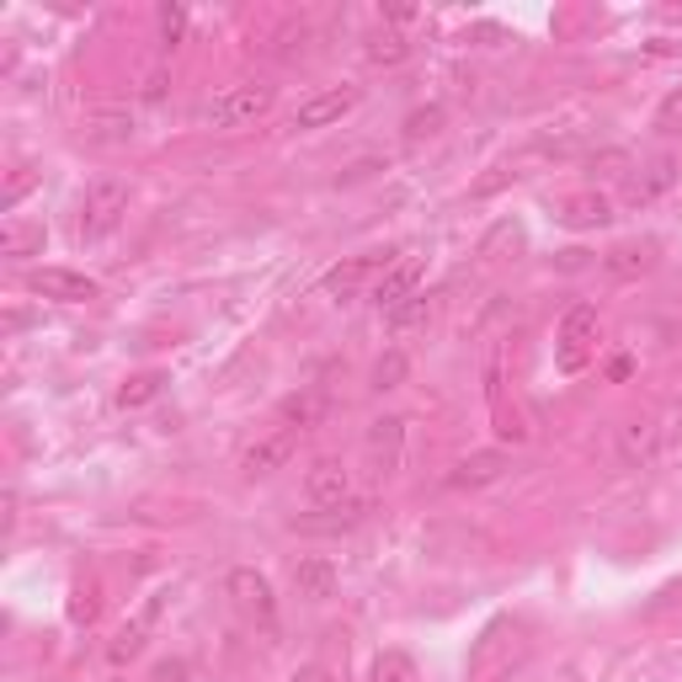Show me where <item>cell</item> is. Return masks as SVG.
<instances>
[{
	"mask_svg": "<svg viewBox=\"0 0 682 682\" xmlns=\"http://www.w3.org/2000/svg\"><path fill=\"white\" fill-rule=\"evenodd\" d=\"M528 661V634L517 618H496L469 651V682H512L517 666Z\"/></svg>",
	"mask_w": 682,
	"mask_h": 682,
	"instance_id": "1",
	"label": "cell"
},
{
	"mask_svg": "<svg viewBox=\"0 0 682 682\" xmlns=\"http://www.w3.org/2000/svg\"><path fill=\"white\" fill-rule=\"evenodd\" d=\"M272 101H277L272 86L245 80V86H230V91H220V97L208 101V107H203V123H208L214 134H235V128H251L256 118H267Z\"/></svg>",
	"mask_w": 682,
	"mask_h": 682,
	"instance_id": "2",
	"label": "cell"
},
{
	"mask_svg": "<svg viewBox=\"0 0 682 682\" xmlns=\"http://www.w3.org/2000/svg\"><path fill=\"white\" fill-rule=\"evenodd\" d=\"M128 182L123 176H97L86 197H80V241H101V235H113L128 214Z\"/></svg>",
	"mask_w": 682,
	"mask_h": 682,
	"instance_id": "3",
	"label": "cell"
},
{
	"mask_svg": "<svg viewBox=\"0 0 682 682\" xmlns=\"http://www.w3.org/2000/svg\"><path fill=\"white\" fill-rule=\"evenodd\" d=\"M224 592H230V603H235L245 618H256L267 634L277 630V597H272V582L256 565H235V571L224 576Z\"/></svg>",
	"mask_w": 682,
	"mask_h": 682,
	"instance_id": "4",
	"label": "cell"
},
{
	"mask_svg": "<svg viewBox=\"0 0 682 682\" xmlns=\"http://www.w3.org/2000/svg\"><path fill=\"white\" fill-rule=\"evenodd\" d=\"M358 101H363V86H331V91H315L310 101H299L293 128H299V134H320V128H331V123L347 118Z\"/></svg>",
	"mask_w": 682,
	"mask_h": 682,
	"instance_id": "5",
	"label": "cell"
},
{
	"mask_svg": "<svg viewBox=\"0 0 682 682\" xmlns=\"http://www.w3.org/2000/svg\"><path fill=\"white\" fill-rule=\"evenodd\" d=\"M390 267H394L390 251H358V256H347L341 267L325 272V293H331V299H358L379 272H390Z\"/></svg>",
	"mask_w": 682,
	"mask_h": 682,
	"instance_id": "6",
	"label": "cell"
},
{
	"mask_svg": "<svg viewBox=\"0 0 682 682\" xmlns=\"http://www.w3.org/2000/svg\"><path fill=\"white\" fill-rule=\"evenodd\" d=\"M27 289L38 293V299H53V304H91L97 299V277H86V272L75 267H38L27 272Z\"/></svg>",
	"mask_w": 682,
	"mask_h": 682,
	"instance_id": "7",
	"label": "cell"
},
{
	"mask_svg": "<svg viewBox=\"0 0 682 682\" xmlns=\"http://www.w3.org/2000/svg\"><path fill=\"white\" fill-rule=\"evenodd\" d=\"M678 176L682 170H678L672 155H651V160L634 166V176L624 182V203H630V208H651L656 197H666L672 187H678Z\"/></svg>",
	"mask_w": 682,
	"mask_h": 682,
	"instance_id": "8",
	"label": "cell"
},
{
	"mask_svg": "<svg viewBox=\"0 0 682 682\" xmlns=\"http://www.w3.org/2000/svg\"><path fill=\"white\" fill-rule=\"evenodd\" d=\"M304 496H310L320 512H341L352 501V469L341 459H315L310 475H304Z\"/></svg>",
	"mask_w": 682,
	"mask_h": 682,
	"instance_id": "9",
	"label": "cell"
},
{
	"mask_svg": "<svg viewBox=\"0 0 682 682\" xmlns=\"http://www.w3.org/2000/svg\"><path fill=\"white\" fill-rule=\"evenodd\" d=\"M592 341H597V310H592V304L565 310V320H561V368L565 373H576V368L586 363Z\"/></svg>",
	"mask_w": 682,
	"mask_h": 682,
	"instance_id": "10",
	"label": "cell"
},
{
	"mask_svg": "<svg viewBox=\"0 0 682 682\" xmlns=\"http://www.w3.org/2000/svg\"><path fill=\"white\" fill-rule=\"evenodd\" d=\"M299 454V427H277V432H267V438H256L251 448H245L241 469L256 480V475H272V469H283V464Z\"/></svg>",
	"mask_w": 682,
	"mask_h": 682,
	"instance_id": "11",
	"label": "cell"
},
{
	"mask_svg": "<svg viewBox=\"0 0 682 682\" xmlns=\"http://www.w3.org/2000/svg\"><path fill=\"white\" fill-rule=\"evenodd\" d=\"M507 469H512V459L501 454V448H480V454H469V459H459L454 469H448V486L454 490H480V486H496Z\"/></svg>",
	"mask_w": 682,
	"mask_h": 682,
	"instance_id": "12",
	"label": "cell"
},
{
	"mask_svg": "<svg viewBox=\"0 0 682 682\" xmlns=\"http://www.w3.org/2000/svg\"><path fill=\"white\" fill-rule=\"evenodd\" d=\"M368 454L379 464V475H394L400 469V454H406V416H379L368 427Z\"/></svg>",
	"mask_w": 682,
	"mask_h": 682,
	"instance_id": "13",
	"label": "cell"
},
{
	"mask_svg": "<svg viewBox=\"0 0 682 682\" xmlns=\"http://www.w3.org/2000/svg\"><path fill=\"white\" fill-rule=\"evenodd\" d=\"M661 448V421L656 416H634L630 427L618 432V459L630 464V469H645V464L656 459Z\"/></svg>",
	"mask_w": 682,
	"mask_h": 682,
	"instance_id": "14",
	"label": "cell"
},
{
	"mask_svg": "<svg viewBox=\"0 0 682 682\" xmlns=\"http://www.w3.org/2000/svg\"><path fill=\"white\" fill-rule=\"evenodd\" d=\"M337 565L325 561V555H304V561L293 565V592L304 597V603H325V597H337Z\"/></svg>",
	"mask_w": 682,
	"mask_h": 682,
	"instance_id": "15",
	"label": "cell"
},
{
	"mask_svg": "<svg viewBox=\"0 0 682 682\" xmlns=\"http://www.w3.org/2000/svg\"><path fill=\"white\" fill-rule=\"evenodd\" d=\"M416 283H421V262H416V256H406V262H394V267L384 272L379 283H373V299H379V310L390 315L394 304H406V299L416 293Z\"/></svg>",
	"mask_w": 682,
	"mask_h": 682,
	"instance_id": "16",
	"label": "cell"
},
{
	"mask_svg": "<svg viewBox=\"0 0 682 682\" xmlns=\"http://www.w3.org/2000/svg\"><path fill=\"white\" fill-rule=\"evenodd\" d=\"M613 220V203L597 187L592 193H576L561 203V224H571V230H603V224Z\"/></svg>",
	"mask_w": 682,
	"mask_h": 682,
	"instance_id": "17",
	"label": "cell"
},
{
	"mask_svg": "<svg viewBox=\"0 0 682 682\" xmlns=\"http://www.w3.org/2000/svg\"><path fill=\"white\" fill-rule=\"evenodd\" d=\"M155 613H160V603H149V608L139 613L134 624H123V630L113 634V645H107V661H113V666H128V661H134L139 651H145V640H149V624H155Z\"/></svg>",
	"mask_w": 682,
	"mask_h": 682,
	"instance_id": "18",
	"label": "cell"
},
{
	"mask_svg": "<svg viewBox=\"0 0 682 682\" xmlns=\"http://www.w3.org/2000/svg\"><path fill=\"white\" fill-rule=\"evenodd\" d=\"M603 267H608L613 277H645V272L656 267V245H651V241H624V245H613L608 256H603Z\"/></svg>",
	"mask_w": 682,
	"mask_h": 682,
	"instance_id": "19",
	"label": "cell"
},
{
	"mask_svg": "<svg viewBox=\"0 0 682 682\" xmlns=\"http://www.w3.org/2000/svg\"><path fill=\"white\" fill-rule=\"evenodd\" d=\"M43 241H49V230L43 224H6L0 230V256H11V262H27V256H38L43 251Z\"/></svg>",
	"mask_w": 682,
	"mask_h": 682,
	"instance_id": "20",
	"label": "cell"
},
{
	"mask_svg": "<svg viewBox=\"0 0 682 682\" xmlns=\"http://www.w3.org/2000/svg\"><path fill=\"white\" fill-rule=\"evenodd\" d=\"M86 139L91 145H128L134 139V118L128 113H97L91 128H86Z\"/></svg>",
	"mask_w": 682,
	"mask_h": 682,
	"instance_id": "21",
	"label": "cell"
},
{
	"mask_svg": "<svg viewBox=\"0 0 682 682\" xmlns=\"http://www.w3.org/2000/svg\"><path fill=\"white\" fill-rule=\"evenodd\" d=\"M384 320H390L394 337H406V331H416V325H427V320H432V299H427V293H411V299H406V304H394Z\"/></svg>",
	"mask_w": 682,
	"mask_h": 682,
	"instance_id": "22",
	"label": "cell"
},
{
	"mask_svg": "<svg viewBox=\"0 0 682 682\" xmlns=\"http://www.w3.org/2000/svg\"><path fill=\"white\" fill-rule=\"evenodd\" d=\"M442 123H448V113H442L438 101H432V107H416L411 118H406V145H427V139H438Z\"/></svg>",
	"mask_w": 682,
	"mask_h": 682,
	"instance_id": "23",
	"label": "cell"
},
{
	"mask_svg": "<svg viewBox=\"0 0 682 682\" xmlns=\"http://www.w3.org/2000/svg\"><path fill=\"white\" fill-rule=\"evenodd\" d=\"M320 411H325V394H320V390H299V394H289V400H283V421H289V427H299V432H304Z\"/></svg>",
	"mask_w": 682,
	"mask_h": 682,
	"instance_id": "24",
	"label": "cell"
},
{
	"mask_svg": "<svg viewBox=\"0 0 682 682\" xmlns=\"http://www.w3.org/2000/svg\"><path fill=\"white\" fill-rule=\"evenodd\" d=\"M373 682H421V672H416V661L406 651H384L373 661Z\"/></svg>",
	"mask_w": 682,
	"mask_h": 682,
	"instance_id": "25",
	"label": "cell"
},
{
	"mask_svg": "<svg viewBox=\"0 0 682 682\" xmlns=\"http://www.w3.org/2000/svg\"><path fill=\"white\" fill-rule=\"evenodd\" d=\"M406 373H411L406 352H400V347H390V352L373 363V390H400V384H406Z\"/></svg>",
	"mask_w": 682,
	"mask_h": 682,
	"instance_id": "26",
	"label": "cell"
},
{
	"mask_svg": "<svg viewBox=\"0 0 682 682\" xmlns=\"http://www.w3.org/2000/svg\"><path fill=\"white\" fill-rule=\"evenodd\" d=\"M160 390H166V373H134V379L118 390V400L123 406H145V400H155Z\"/></svg>",
	"mask_w": 682,
	"mask_h": 682,
	"instance_id": "27",
	"label": "cell"
},
{
	"mask_svg": "<svg viewBox=\"0 0 682 682\" xmlns=\"http://www.w3.org/2000/svg\"><path fill=\"white\" fill-rule=\"evenodd\" d=\"M363 53H368V65H400V59L411 53V43H406V38H394V32H384V38H373Z\"/></svg>",
	"mask_w": 682,
	"mask_h": 682,
	"instance_id": "28",
	"label": "cell"
},
{
	"mask_svg": "<svg viewBox=\"0 0 682 682\" xmlns=\"http://www.w3.org/2000/svg\"><path fill=\"white\" fill-rule=\"evenodd\" d=\"M656 134H682V86H672L656 107Z\"/></svg>",
	"mask_w": 682,
	"mask_h": 682,
	"instance_id": "29",
	"label": "cell"
},
{
	"mask_svg": "<svg viewBox=\"0 0 682 682\" xmlns=\"http://www.w3.org/2000/svg\"><path fill=\"white\" fill-rule=\"evenodd\" d=\"M182 38H187V11H182V6H160V43L176 49Z\"/></svg>",
	"mask_w": 682,
	"mask_h": 682,
	"instance_id": "30",
	"label": "cell"
},
{
	"mask_svg": "<svg viewBox=\"0 0 682 682\" xmlns=\"http://www.w3.org/2000/svg\"><path fill=\"white\" fill-rule=\"evenodd\" d=\"M586 170H592V176H624V170H634V166L624 149H597V155L586 160Z\"/></svg>",
	"mask_w": 682,
	"mask_h": 682,
	"instance_id": "31",
	"label": "cell"
},
{
	"mask_svg": "<svg viewBox=\"0 0 682 682\" xmlns=\"http://www.w3.org/2000/svg\"><path fill=\"white\" fill-rule=\"evenodd\" d=\"M501 245H523V230H517V224H496V230L486 235V245H480V256L496 262V251H501Z\"/></svg>",
	"mask_w": 682,
	"mask_h": 682,
	"instance_id": "32",
	"label": "cell"
},
{
	"mask_svg": "<svg viewBox=\"0 0 682 682\" xmlns=\"http://www.w3.org/2000/svg\"><path fill=\"white\" fill-rule=\"evenodd\" d=\"M75 618H80V624H91V618H97V597H91V592H75Z\"/></svg>",
	"mask_w": 682,
	"mask_h": 682,
	"instance_id": "33",
	"label": "cell"
},
{
	"mask_svg": "<svg viewBox=\"0 0 682 682\" xmlns=\"http://www.w3.org/2000/svg\"><path fill=\"white\" fill-rule=\"evenodd\" d=\"M155 682H187V666H182V661H160V666H155Z\"/></svg>",
	"mask_w": 682,
	"mask_h": 682,
	"instance_id": "34",
	"label": "cell"
},
{
	"mask_svg": "<svg viewBox=\"0 0 682 682\" xmlns=\"http://www.w3.org/2000/svg\"><path fill=\"white\" fill-rule=\"evenodd\" d=\"M27 187H32V176H27V170H17V176H11V187H6V208H17V197H22Z\"/></svg>",
	"mask_w": 682,
	"mask_h": 682,
	"instance_id": "35",
	"label": "cell"
},
{
	"mask_svg": "<svg viewBox=\"0 0 682 682\" xmlns=\"http://www.w3.org/2000/svg\"><path fill=\"white\" fill-rule=\"evenodd\" d=\"M289 682H337V678H331L325 666H299V672H293Z\"/></svg>",
	"mask_w": 682,
	"mask_h": 682,
	"instance_id": "36",
	"label": "cell"
},
{
	"mask_svg": "<svg viewBox=\"0 0 682 682\" xmlns=\"http://www.w3.org/2000/svg\"><path fill=\"white\" fill-rule=\"evenodd\" d=\"M630 373H634L630 358H613V363H608V379H630Z\"/></svg>",
	"mask_w": 682,
	"mask_h": 682,
	"instance_id": "37",
	"label": "cell"
}]
</instances>
